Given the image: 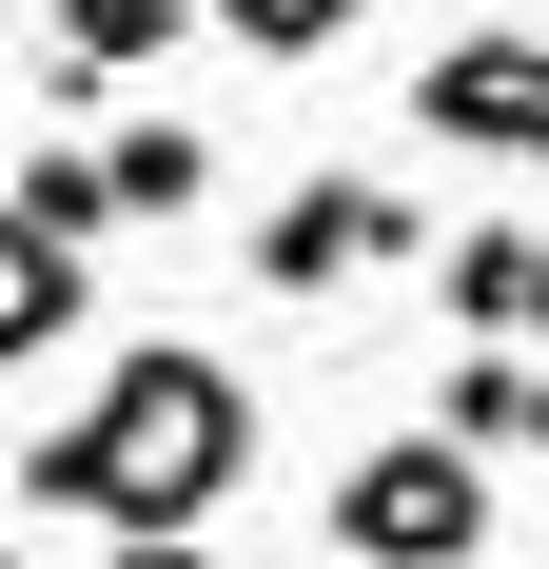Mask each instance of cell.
<instances>
[{
    "instance_id": "6da1fadb",
    "label": "cell",
    "mask_w": 549,
    "mask_h": 569,
    "mask_svg": "<svg viewBox=\"0 0 549 569\" xmlns=\"http://www.w3.org/2000/svg\"><path fill=\"white\" fill-rule=\"evenodd\" d=\"M236 471H256V373L197 335H138L40 452H0V491H40V530H99V550H197Z\"/></svg>"
},
{
    "instance_id": "7a4b0ae2",
    "label": "cell",
    "mask_w": 549,
    "mask_h": 569,
    "mask_svg": "<svg viewBox=\"0 0 549 569\" xmlns=\"http://www.w3.org/2000/svg\"><path fill=\"white\" fill-rule=\"evenodd\" d=\"M412 256H432V197H412V177H353V158H315L256 217V295H274V315H333V295L412 276Z\"/></svg>"
},
{
    "instance_id": "3957f363",
    "label": "cell",
    "mask_w": 549,
    "mask_h": 569,
    "mask_svg": "<svg viewBox=\"0 0 549 569\" xmlns=\"http://www.w3.org/2000/svg\"><path fill=\"white\" fill-rule=\"evenodd\" d=\"M471 550H491V471L451 432H392L333 471V569H471Z\"/></svg>"
},
{
    "instance_id": "277c9868",
    "label": "cell",
    "mask_w": 549,
    "mask_h": 569,
    "mask_svg": "<svg viewBox=\"0 0 549 569\" xmlns=\"http://www.w3.org/2000/svg\"><path fill=\"white\" fill-rule=\"evenodd\" d=\"M412 118L471 138V158H549V40H451L432 79H412Z\"/></svg>"
},
{
    "instance_id": "5b68a950",
    "label": "cell",
    "mask_w": 549,
    "mask_h": 569,
    "mask_svg": "<svg viewBox=\"0 0 549 569\" xmlns=\"http://www.w3.org/2000/svg\"><path fill=\"white\" fill-rule=\"evenodd\" d=\"M530 217H451L432 236V295H451V353H510V315H530Z\"/></svg>"
},
{
    "instance_id": "8992f818",
    "label": "cell",
    "mask_w": 549,
    "mask_h": 569,
    "mask_svg": "<svg viewBox=\"0 0 549 569\" xmlns=\"http://www.w3.org/2000/svg\"><path fill=\"white\" fill-rule=\"evenodd\" d=\"M79 315H99V256H59V236H20V217H0V373H40Z\"/></svg>"
},
{
    "instance_id": "52a82bcc",
    "label": "cell",
    "mask_w": 549,
    "mask_h": 569,
    "mask_svg": "<svg viewBox=\"0 0 549 569\" xmlns=\"http://www.w3.org/2000/svg\"><path fill=\"white\" fill-rule=\"evenodd\" d=\"M0 217H20V236H59V256H99V236H118V177H99V138H20Z\"/></svg>"
},
{
    "instance_id": "ba28073f",
    "label": "cell",
    "mask_w": 549,
    "mask_h": 569,
    "mask_svg": "<svg viewBox=\"0 0 549 569\" xmlns=\"http://www.w3.org/2000/svg\"><path fill=\"white\" fill-rule=\"evenodd\" d=\"M177 40H197V0H40V59H79V79H158Z\"/></svg>"
},
{
    "instance_id": "9c48e42d",
    "label": "cell",
    "mask_w": 549,
    "mask_h": 569,
    "mask_svg": "<svg viewBox=\"0 0 549 569\" xmlns=\"http://www.w3.org/2000/svg\"><path fill=\"white\" fill-rule=\"evenodd\" d=\"M99 177H118V236H138V217H197V197H217V138H197V118H118Z\"/></svg>"
},
{
    "instance_id": "30bf717a",
    "label": "cell",
    "mask_w": 549,
    "mask_h": 569,
    "mask_svg": "<svg viewBox=\"0 0 549 569\" xmlns=\"http://www.w3.org/2000/svg\"><path fill=\"white\" fill-rule=\"evenodd\" d=\"M197 20H217L236 59H333L353 20H373V0H197Z\"/></svg>"
},
{
    "instance_id": "8fae6325",
    "label": "cell",
    "mask_w": 549,
    "mask_h": 569,
    "mask_svg": "<svg viewBox=\"0 0 549 569\" xmlns=\"http://www.w3.org/2000/svg\"><path fill=\"white\" fill-rule=\"evenodd\" d=\"M510 373H530V353H451V373H432V432H451L471 471L510 452Z\"/></svg>"
},
{
    "instance_id": "7c38bea8",
    "label": "cell",
    "mask_w": 549,
    "mask_h": 569,
    "mask_svg": "<svg viewBox=\"0 0 549 569\" xmlns=\"http://www.w3.org/2000/svg\"><path fill=\"white\" fill-rule=\"evenodd\" d=\"M510 452L549 471V353H530V373H510Z\"/></svg>"
},
{
    "instance_id": "4fadbf2b",
    "label": "cell",
    "mask_w": 549,
    "mask_h": 569,
    "mask_svg": "<svg viewBox=\"0 0 549 569\" xmlns=\"http://www.w3.org/2000/svg\"><path fill=\"white\" fill-rule=\"evenodd\" d=\"M99 569H236V550H217V530H197V550H99Z\"/></svg>"
},
{
    "instance_id": "5bb4252c",
    "label": "cell",
    "mask_w": 549,
    "mask_h": 569,
    "mask_svg": "<svg viewBox=\"0 0 549 569\" xmlns=\"http://www.w3.org/2000/svg\"><path fill=\"white\" fill-rule=\"evenodd\" d=\"M510 353H549V256H530V315H510Z\"/></svg>"
},
{
    "instance_id": "9a60e30c",
    "label": "cell",
    "mask_w": 549,
    "mask_h": 569,
    "mask_svg": "<svg viewBox=\"0 0 549 569\" xmlns=\"http://www.w3.org/2000/svg\"><path fill=\"white\" fill-rule=\"evenodd\" d=\"M0 569H40V550H20V530H0Z\"/></svg>"
}]
</instances>
